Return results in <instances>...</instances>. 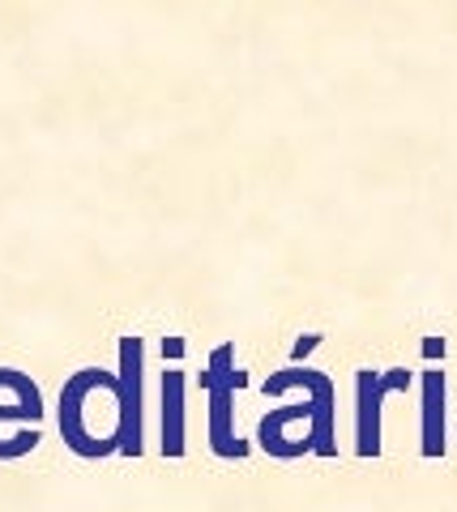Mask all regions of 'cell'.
Instances as JSON below:
<instances>
[{"label":"cell","instance_id":"cell-1","mask_svg":"<svg viewBox=\"0 0 457 512\" xmlns=\"http://www.w3.org/2000/svg\"><path fill=\"white\" fill-rule=\"evenodd\" d=\"M287 389H304L308 402H291L274 414L261 419V444L265 453L274 457H299V453H334V384L321 372H308V367H287L265 380V393L278 397Z\"/></svg>","mask_w":457,"mask_h":512},{"label":"cell","instance_id":"cell-2","mask_svg":"<svg viewBox=\"0 0 457 512\" xmlns=\"http://www.w3.org/2000/svg\"><path fill=\"white\" fill-rule=\"evenodd\" d=\"M60 436L82 457H107L112 448H120V384L112 372L86 367L65 384Z\"/></svg>","mask_w":457,"mask_h":512},{"label":"cell","instance_id":"cell-3","mask_svg":"<svg viewBox=\"0 0 457 512\" xmlns=\"http://www.w3.org/2000/svg\"><path fill=\"white\" fill-rule=\"evenodd\" d=\"M201 389H206L210 402V448L218 457H244L248 444L235 431V393L244 389V372L235 363L231 346H218L206 359V372H201Z\"/></svg>","mask_w":457,"mask_h":512},{"label":"cell","instance_id":"cell-4","mask_svg":"<svg viewBox=\"0 0 457 512\" xmlns=\"http://www.w3.org/2000/svg\"><path fill=\"white\" fill-rule=\"evenodd\" d=\"M39 419H43L39 389L22 372L0 367V461L26 457L39 444Z\"/></svg>","mask_w":457,"mask_h":512},{"label":"cell","instance_id":"cell-5","mask_svg":"<svg viewBox=\"0 0 457 512\" xmlns=\"http://www.w3.org/2000/svg\"><path fill=\"white\" fill-rule=\"evenodd\" d=\"M406 376L402 367L398 372H359V380H355V406H359V414H355V444H359V457H376L381 453V406H385V397L389 393H398V389H406Z\"/></svg>","mask_w":457,"mask_h":512},{"label":"cell","instance_id":"cell-6","mask_svg":"<svg viewBox=\"0 0 457 512\" xmlns=\"http://www.w3.org/2000/svg\"><path fill=\"white\" fill-rule=\"evenodd\" d=\"M120 453H141V342H120Z\"/></svg>","mask_w":457,"mask_h":512},{"label":"cell","instance_id":"cell-7","mask_svg":"<svg viewBox=\"0 0 457 512\" xmlns=\"http://www.w3.org/2000/svg\"><path fill=\"white\" fill-rule=\"evenodd\" d=\"M445 453V376L423 372V457Z\"/></svg>","mask_w":457,"mask_h":512},{"label":"cell","instance_id":"cell-8","mask_svg":"<svg viewBox=\"0 0 457 512\" xmlns=\"http://www.w3.org/2000/svg\"><path fill=\"white\" fill-rule=\"evenodd\" d=\"M163 453H184V372H163Z\"/></svg>","mask_w":457,"mask_h":512}]
</instances>
